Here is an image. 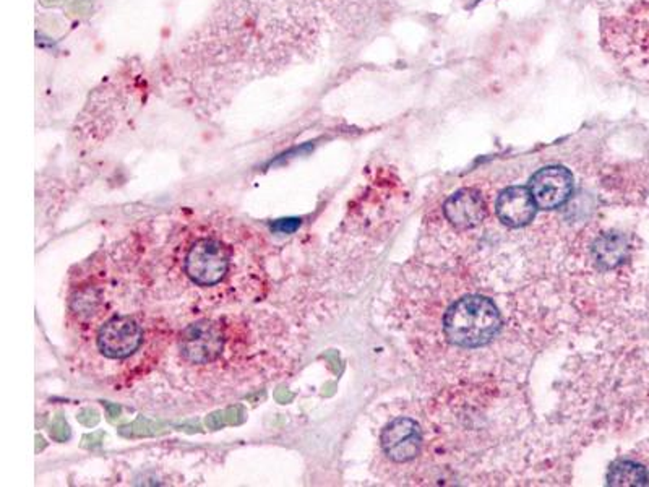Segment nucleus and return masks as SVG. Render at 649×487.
Returning a JSON list of instances; mask_svg holds the SVG:
<instances>
[{"label": "nucleus", "mask_w": 649, "mask_h": 487, "mask_svg": "<svg viewBox=\"0 0 649 487\" xmlns=\"http://www.w3.org/2000/svg\"><path fill=\"white\" fill-rule=\"evenodd\" d=\"M225 348V333L215 322L201 320L189 325L180 335V351L189 363L208 364L217 361Z\"/></svg>", "instance_id": "7ed1b4c3"}, {"label": "nucleus", "mask_w": 649, "mask_h": 487, "mask_svg": "<svg viewBox=\"0 0 649 487\" xmlns=\"http://www.w3.org/2000/svg\"><path fill=\"white\" fill-rule=\"evenodd\" d=\"M529 192L538 209H558L572 195V172L562 166H549L538 170L529 182Z\"/></svg>", "instance_id": "20e7f679"}, {"label": "nucleus", "mask_w": 649, "mask_h": 487, "mask_svg": "<svg viewBox=\"0 0 649 487\" xmlns=\"http://www.w3.org/2000/svg\"><path fill=\"white\" fill-rule=\"evenodd\" d=\"M228 268L229 250L219 240H199L187 254V275L200 287L217 285L225 278Z\"/></svg>", "instance_id": "f03ea898"}, {"label": "nucleus", "mask_w": 649, "mask_h": 487, "mask_svg": "<svg viewBox=\"0 0 649 487\" xmlns=\"http://www.w3.org/2000/svg\"><path fill=\"white\" fill-rule=\"evenodd\" d=\"M497 217L503 225L521 228L533 221L538 205L526 187H510L497 199Z\"/></svg>", "instance_id": "0eeeda50"}, {"label": "nucleus", "mask_w": 649, "mask_h": 487, "mask_svg": "<svg viewBox=\"0 0 649 487\" xmlns=\"http://www.w3.org/2000/svg\"><path fill=\"white\" fill-rule=\"evenodd\" d=\"M382 449L396 463L410 462L419 455L421 429L416 421L398 418L392 421L382 433Z\"/></svg>", "instance_id": "423d86ee"}, {"label": "nucleus", "mask_w": 649, "mask_h": 487, "mask_svg": "<svg viewBox=\"0 0 649 487\" xmlns=\"http://www.w3.org/2000/svg\"><path fill=\"white\" fill-rule=\"evenodd\" d=\"M143 333L131 317H114L104 324L98 335V348L111 359H124L140 348Z\"/></svg>", "instance_id": "39448f33"}, {"label": "nucleus", "mask_w": 649, "mask_h": 487, "mask_svg": "<svg viewBox=\"0 0 649 487\" xmlns=\"http://www.w3.org/2000/svg\"><path fill=\"white\" fill-rule=\"evenodd\" d=\"M299 226H301V219H297V218H287V219H279V221H276V223L273 225V229L289 234V232L295 231Z\"/></svg>", "instance_id": "9b49d317"}, {"label": "nucleus", "mask_w": 649, "mask_h": 487, "mask_svg": "<svg viewBox=\"0 0 649 487\" xmlns=\"http://www.w3.org/2000/svg\"><path fill=\"white\" fill-rule=\"evenodd\" d=\"M443 213L458 229H470L479 225L486 217V203L479 192L463 189L445 201Z\"/></svg>", "instance_id": "6e6552de"}, {"label": "nucleus", "mask_w": 649, "mask_h": 487, "mask_svg": "<svg viewBox=\"0 0 649 487\" xmlns=\"http://www.w3.org/2000/svg\"><path fill=\"white\" fill-rule=\"evenodd\" d=\"M595 258L603 268H614L624 262L626 257V239L618 234H609L597 239L595 244Z\"/></svg>", "instance_id": "1a4fd4ad"}, {"label": "nucleus", "mask_w": 649, "mask_h": 487, "mask_svg": "<svg viewBox=\"0 0 649 487\" xmlns=\"http://www.w3.org/2000/svg\"><path fill=\"white\" fill-rule=\"evenodd\" d=\"M611 486H646L648 472L642 464L634 462H618L607 474Z\"/></svg>", "instance_id": "9d476101"}, {"label": "nucleus", "mask_w": 649, "mask_h": 487, "mask_svg": "<svg viewBox=\"0 0 649 487\" xmlns=\"http://www.w3.org/2000/svg\"><path fill=\"white\" fill-rule=\"evenodd\" d=\"M500 314L494 302L482 296H468L445 314L443 330L450 343L461 348H479L500 330Z\"/></svg>", "instance_id": "f257e3e1"}]
</instances>
